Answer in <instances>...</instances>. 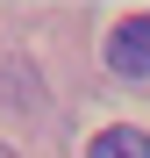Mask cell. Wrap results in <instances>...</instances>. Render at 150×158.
Wrapping results in <instances>:
<instances>
[{"instance_id": "6da1fadb", "label": "cell", "mask_w": 150, "mask_h": 158, "mask_svg": "<svg viewBox=\"0 0 150 158\" xmlns=\"http://www.w3.org/2000/svg\"><path fill=\"white\" fill-rule=\"evenodd\" d=\"M107 65L121 79H150V15H121L107 29Z\"/></svg>"}, {"instance_id": "7a4b0ae2", "label": "cell", "mask_w": 150, "mask_h": 158, "mask_svg": "<svg viewBox=\"0 0 150 158\" xmlns=\"http://www.w3.org/2000/svg\"><path fill=\"white\" fill-rule=\"evenodd\" d=\"M86 158H150V129L114 122V129H100V137L86 144Z\"/></svg>"}, {"instance_id": "3957f363", "label": "cell", "mask_w": 150, "mask_h": 158, "mask_svg": "<svg viewBox=\"0 0 150 158\" xmlns=\"http://www.w3.org/2000/svg\"><path fill=\"white\" fill-rule=\"evenodd\" d=\"M0 158H14V151H7V144H0Z\"/></svg>"}]
</instances>
